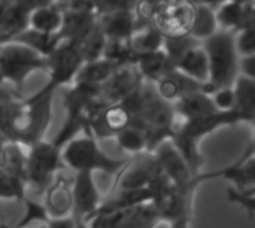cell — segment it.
<instances>
[{
	"instance_id": "cell-1",
	"label": "cell",
	"mask_w": 255,
	"mask_h": 228,
	"mask_svg": "<svg viewBox=\"0 0 255 228\" xmlns=\"http://www.w3.org/2000/svg\"><path fill=\"white\" fill-rule=\"evenodd\" d=\"M235 124H241V119L233 111L215 112L212 115L194 119H184L181 124L175 122L170 142L187 163L190 172L193 175H199L205 164V158L199 149L202 139L220 127Z\"/></svg>"
},
{
	"instance_id": "cell-2",
	"label": "cell",
	"mask_w": 255,
	"mask_h": 228,
	"mask_svg": "<svg viewBox=\"0 0 255 228\" xmlns=\"http://www.w3.org/2000/svg\"><path fill=\"white\" fill-rule=\"evenodd\" d=\"M208 57L209 78L205 85L206 94L212 96L218 90L232 88L239 76V55L235 48V31L218 30L202 42Z\"/></svg>"
},
{
	"instance_id": "cell-3",
	"label": "cell",
	"mask_w": 255,
	"mask_h": 228,
	"mask_svg": "<svg viewBox=\"0 0 255 228\" xmlns=\"http://www.w3.org/2000/svg\"><path fill=\"white\" fill-rule=\"evenodd\" d=\"M64 166L78 172H100L105 175L121 173L130 158H114L108 155L97 143L94 134L87 130L85 137L72 139L61 148Z\"/></svg>"
},
{
	"instance_id": "cell-4",
	"label": "cell",
	"mask_w": 255,
	"mask_h": 228,
	"mask_svg": "<svg viewBox=\"0 0 255 228\" xmlns=\"http://www.w3.org/2000/svg\"><path fill=\"white\" fill-rule=\"evenodd\" d=\"M25 157V182L37 193H45L54 178L66 167L61 149L45 139L28 146Z\"/></svg>"
},
{
	"instance_id": "cell-5",
	"label": "cell",
	"mask_w": 255,
	"mask_h": 228,
	"mask_svg": "<svg viewBox=\"0 0 255 228\" xmlns=\"http://www.w3.org/2000/svg\"><path fill=\"white\" fill-rule=\"evenodd\" d=\"M36 70H46V57L15 40L0 45V79L19 88Z\"/></svg>"
},
{
	"instance_id": "cell-6",
	"label": "cell",
	"mask_w": 255,
	"mask_h": 228,
	"mask_svg": "<svg viewBox=\"0 0 255 228\" xmlns=\"http://www.w3.org/2000/svg\"><path fill=\"white\" fill-rule=\"evenodd\" d=\"M196 4L191 0H164L155 7L151 24L164 39L188 36Z\"/></svg>"
},
{
	"instance_id": "cell-7",
	"label": "cell",
	"mask_w": 255,
	"mask_h": 228,
	"mask_svg": "<svg viewBox=\"0 0 255 228\" xmlns=\"http://www.w3.org/2000/svg\"><path fill=\"white\" fill-rule=\"evenodd\" d=\"M79 45L81 43L75 40H61L46 57V72L49 73V82L42 88V91L54 93L60 85L75 79L78 70L84 64Z\"/></svg>"
},
{
	"instance_id": "cell-8",
	"label": "cell",
	"mask_w": 255,
	"mask_h": 228,
	"mask_svg": "<svg viewBox=\"0 0 255 228\" xmlns=\"http://www.w3.org/2000/svg\"><path fill=\"white\" fill-rule=\"evenodd\" d=\"M160 223L155 203L148 202L109 215L97 217L87 228H155Z\"/></svg>"
},
{
	"instance_id": "cell-9",
	"label": "cell",
	"mask_w": 255,
	"mask_h": 228,
	"mask_svg": "<svg viewBox=\"0 0 255 228\" xmlns=\"http://www.w3.org/2000/svg\"><path fill=\"white\" fill-rule=\"evenodd\" d=\"M72 197H73V209L72 218L76 224L88 227L91 218L97 212L102 197L100 191L94 181V173L90 172H78L72 185Z\"/></svg>"
},
{
	"instance_id": "cell-10",
	"label": "cell",
	"mask_w": 255,
	"mask_h": 228,
	"mask_svg": "<svg viewBox=\"0 0 255 228\" xmlns=\"http://www.w3.org/2000/svg\"><path fill=\"white\" fill-rule=\"evenodd\" d=\"M194 196V193H181L172 187L164 197L154 202L160 221L169 224L170 228H191Z\"/></svg>"
},
{
	"instance_id": "cell-11",
	"label": "cell",
	"mask_w": 255,
	"mask_h": 228,
	"mask_svg": "<svg viewBox=\"0 0 255 228\" xmlns=\"http://www.w3.org/2000/svg\"><path fill=\"white\" fill-rule=\"evenodd\" d=\"M143 82L136 64H123L114 75L100 85V99L106 105L121 103L130 94H133Z\"/></svg>"
},
{
	"instance_id": "cell-12",
	"label": "cell",
	"mask_w": 255,
	"mask_h": 228,
	"mask_svg": "<svg viewBox=\"0 0 255 228\" xmlns=\"http://www.w3.org/2000/svg\"><path fill=\"white\" fill-rule=\"evenodd\" d=\"M161 167L152 152L137 154L136 158H130L128 164L123 169L118 185L120 190H142L161 173Z\"/></svg>"
},
{
	"instance_id": "cell-13",
	"label": "cell",
	"mask_w": 255,
	"mask_h": 228,
	"mask_svg": "<svg viewBox=\"0 0 255 228\" xmlns=\"http://www.w3.org/2000/svg\"><path fill=\"white\" fill-rule=\"evenodd\" d=\"M43 208L51 220H61L72 217L73 197L70 182L60 173L54 178L52 184L45 191Z\"/></svg>"
},
{
	"instance_id": "cell-14",
	"label": "cell",
	"mask_w": 255,
	"mask_h": 228,
	"mask_svg": "<svg viewBox=\"0 0 255 228\" xmlns=\"http://www.w3.org/2000/svg\"><path fill=\"white\" fill-rule=\"evenodd\" d=\"M130 114L121 103L108 105L91 122L90 131L94 137H115L121 130L130 125Z\"/></svg>"
},
{
	"instance_id": "cell-15",
	"label": "cell",
	"mask_w": 255,
	"mask_h": 228,
	"mask_svg": "<svg viewBox=\"0 0 255 228\" xmlns=\"http://www.w3.org/2000/svg\"><path fill=\"white\" fill-rule=\"evenodd\" d=\"M30 10L19 0H6L0 16V45L13 40L28 28Z\"/></svg>"
},
{
	"instance_id": "cell-16",
	"label": "cell",
	"mask_w": 255,
	"mask_h": 228,
	"mask_svg": "<svg viewBox=\"0 0 255 228\" xmlns=\"http://www.w3.org/2000/svg\"><path fill=\"white\" fill-rule=\"evenodd\" d=\"M254 142L250 143L248 149L242 157H239L233 164L224 167V179H229L235 184L238 190H251L255 188V158Z\"/></svg>"
},
{
	"instance_id": "cell-17",
	"label": "cell",
	"mask_w": 255,
	"mask_h": 228,
	"mask_svg": "<svg viewBox=\"0 0 255 228\" xmlns=\"http://www.w3.org/2000/svg\"><path fill=\"white\" fill-rule=\"evenodd\" d=\"M173 106V112L178 116H182L184 119H194V118H202L212 115L215 112H220L214 102L212 97L203 91H194L188 93L176 100Z\"/></svg>"
},
{
	"instance_id": "cell-18",
	"label": "cell",
	"mask_w": 255,
	"mask_h": 228,
	"mask_svg": "<svg viewBox=\"0 0 255 228\" xmlns=\"http://www.w3.org/2000/svg\"><path fill=\"white\" fill-rule=\"evenodd\" d=\"M232 88L235 94V105L232 111L238 115L241 122L254 124L255 81L239 75Z\"/></svg>"
},
{
	"instance_id": "cell-19",
	"label": "cell",
	"mask_w": 255,
	"mask_h": 228,
	"mask_svg": "<svg viewBox=\"0 0 255 228\" xmlns=\"http://www.w3.org/2000/svg\"><path fill=\"white\" fill-rule=\"evenodd\" d=\"M175 69L188 76L190 79L199 84H208L209 78V67H208V57L202 46V42L193 48H190L176 63Z\"/></svg>"
},
{
	"instance_id": "cell-20",
	"label": "cell",
	"mask_w": 255,
	"mask_h": 228,
	"mask_svg": "<svg viewBox=\"0 0 255 228\" xmlns=\"http://www.w3.org/2000/svg\"><path fill=\"white\" fill-rule=\"evenodd\" d=\"M99 27L106 36V40L127 42L134 28V18L131 12L126 9H115L103 16V19L99 22Z\"/></svg>"
},
{
	"instance_id": "cell-21",
	"label": "cell",
	"mask_w": 255,
	"mask_h": 228,
	"mask_svg": "<svg viewBox=\"0 0 255 228\" xmlns=\"http://www.w3.org/2000/svg\"><path fill=\"white\" fill-rule=\"evenodd\" d=\"M164 37L158 33V30L152 24H143V25H134L127 45L131 51V54L136 55H143V54H151L155 51H160L163 46Z\"/></svg>"
},
{
	"instance_id": "cell-22",
	"label": "cell",
	"mask_w": 255,
	"mask_h": 228,
	"mask_svg": "<svg viewBox=\"0 0 255 228\" xmlns=\"http://www.w3.org/2000/svg\"><path fill=\"white\" fill-rule=\"evenodd\" d=\"M134 64L137 70L140 72L142 78H148L149 82H157L163 76H166L169 72L175 70L173 63L161 49L151 52V54L136 55Z\"/></svg>"
},
{
	"instance_id": "cell-23",
	"label": "cell",
	"mask_w": 255,
	"mask_h": 228,
	"mask_svg": "<svg viewBox=\"0 0 255 228\" xmlns=\"http://www.w3.org/2000/svg\"><path fill=\"white\" fill-rule=\"evenodd\" d=\"M123 64L109 60V58H99L94 61H88L84 63L81 66V69L78 70L76 76H75V84H88V85H102L105 84L112 75L114 72Z\"/></svg>"
},
{
	"instance_id": "cell-24",
	"label": "cell",
	"mask_w": 255,
	"mask_h": 228,
	"mask_svg": "<svg viewBox=\"0 0 255 228\" xmlns=\"http://www.w3.org/2000/svg\"><path fill=\"white\" fill-rule=\"evenodd\" d=\"M61 21L63 12L55 4H49L30 12L28 28L43 34H58Z\"/></svg>"
},
{
	"instance_id": "cell-25",
	"label": "cell",
	"mask_w": 255,
	"mask_h": 228,
	"mask_svg": "<svg viewBox=\"0 0 255 228\" xmlns=\"http://www.w3.org/2000/svg\"><path fill=\"white\" fill-rule=\"evenodd\" d=\"M218 30L220 28H218L215 12L209 6H206V4L196 6L194 21H193V25H191L190 36H193L194 39L203 42L208 37H211L212 34H215Z\"/></svg>"
},
{
	"instance_id": "cell-26",
	"label": "cell",
	"mask_w": 255,
	"mask_h": 228,
	"mask_svg": "<svg viewBox=\"0 0 255 228\" xmlns=\"http://www.w3.org/2000/svg\"><path fill=\"white\" fill-rule=\"evenodd\" d=\"M13 40L30 46L31 49H34L36 52H39L43 57H48L57 48V45L61 42L58 34H43V33L34 31L31 28H27L25 31H22Z\"/></svg>"
},
{
	"instance_id": "cell-27",
	"label": "cell",
	"mask_w": 255,
	"mask_h": 228,
	"mask_svg": "<svg viewBox=\"0 0 255 228\" xmlns=\"http://www.w3.org/2000/svg\"><path fill=\"white\" fill-rule=\"evenodd\" d=\"M79 46H81V55L84 63L94 61L103 57L105 46H106V36L100 30L99 24H96V27L85 36V39L81 42Z\"/></svg>"
},
{
	"instance_id": "cell-28",
	"label": "cell",
	"mask_w": 255,
	"mask_h": 228,
	"mask_svg": "<svg viewBox=\"0 0 255 228\" xmlns=\"http://www.w3.org/2000/svg\"><path fill=\"white\" fill-rule=\"evenodd\" d=\"M25 188L27 184L22 178L6 169H0V199L22 202L25 199Z\"/></svg>"
},
{
	"instance_id": "cell-29",
	"label": "cell",
	"mask_w": 255,
	"mask_h": 228,
	"mask_svg": "<svg viewBox=\"0 0 255 228\" xmlns=\"http://www.w3.org/2000/svg\"><path fill=\"white\" fill-rule=\"evenodd\" d=\"M115 139H117L120 148L127 152H131V154L146 152V136H145V131H142L139 128L128 125L127 128L121 130L115 136Z\"/></svg>"
},
{
	"instance_id": "cell-30",
	"label": "cell",
	"mask_w": 255,
	"mask_h": 228,
	"mask_svg": "<svg viewBox=\"0 0 255 228\" xmlns=\"http://www.w3.org/2000/svg\"><path fill=\"white\" fill-rule=\"evenodd\" d=\"M22 202H24V205H25V212H24L22 218H21L16 224H13L12 227L25 228L28 224H31V223H42V224H45V223L49 220V217H48V214H46L43 205L36 203V202H33V200H28L27 197H25Z\"/></svg>"
},
{
	"instance_id": "cell-31",
	"label": "cell",
	"mask_w": 255,
	"mask_h": 228,
	"mask_svg": "<svg viewBox=\"0 0 255 228\" xmlns=\"http://www.w3.org/2000/svg\"><path fill=\"white\" fill-rule=\"evenodd\" d=\"M235 48L239 58L255 55V30L253 24L235 31Z\"/></svg>"
},
{
	"instance_id": "cell-32",
	"label": "cell",
	"mask_w": 255,
	"mask_h": 228,
	"mask_svg": "<svg viewBox=\"0 0 255 228\" xmlns=\"http://www.w3.org/2000/svg\"><path fill=\"white\" fill-rule=\"evenodd\" d=\"M254 194L255 190H238V188H229L227 196L232 203H238L241 208H244L250 218H254Z\"/></svg>"
},
{
	"instance_id": "cell-33",
	"label": "cell",
	"mask_w": 255,
	"mask_h": 228,
	"mask_svg": "<svg viewBox=\"0 0 255 228\" xmlns=\"http://www.w3.org/2000/svg\"><path fill=\"white\" fill-rule=\"evenodd\" d=\"M211 97H212V102H214L215 108H217L220 112H229V111L233 109V105H235L233 88L218 90V91H215Z\"/></svg>"
},
{
	"instance_id": "cell-34",
	"label": "cell",
	"mask_w": 255,
	"mask_h": 228,
	"mask_svg": "<svg viewBox=\"0 0 255 228\" xmlns=\"http://www.w3.org/2000/svg\"><path fill=\"white\" fill-rule=\"evenodd\" d=\"M239 72H241V76L255 81V55L239 58Z\"/></svg>"
},
{
	"instance_id": "cell-35",
	"label": "cell",
	"mask_w": 255,
	"mask_h": 228,
	"mask_svg": "<svg viewBox=\"0 0 255 228\" xmlns=\"http://www.w3.org/2000/svg\"><path fill=\"white\" fill-rule=\"evenodd\" d=\"M46 228H87L84 226H79L75 223V220L72 217L69 218H61V220H48L45 224H43Z\"/></svg>"
},
{
	"instance_id": "cell-36",
	"label": "cell",
	"mask_w": 255,
	"mask_h": 228,
	"mask_svg": "<svg viewBox=\"0 0 255 228\" xmlns=\"http://www.w3.org/2000/svg\"><path fill=\"white\" fill-rule=\"evenodd\" d=\"M19 1L31 12L34 9H39V7H45V6L52 4L54 0H19Z\"/></svg>"
},
{
	"instance_id": "cell-37",
	"label": "cell",
	"mask_w": 255,
	"mask_h": 228,
	"mask_svg": "<svg viewBox=\"0 0 255 228\" xmlns=\"http://www.w3.org/2000/svg\"><path fill=\"white\" fill-rule=\"evenodd\" d=\"M6 145H7V140L0 133V169H3L6 164Z\"/></svg>"
},
{
	"instance_id": "cell-38",
	"label": "cell",
	"mask_w": 255,
	"mask_h": 228,
	"mask_svg": "<svg viewBox=\"0 0 255 228\" xmlns=\"http://www.w3.org/2000/svg\"><path fill=\"white\" fill-rule=\"evenodd\" d=\"M145 1H146V3H149V4H151V6H152L154 9H155V7H157L158 4H161V3H163L164 0H145Z\"/></svg>"
},
{
	"instance_id": "cell-39",
	"label": "cell",
	"mask_w": 255,
	"mask_h": 228,
	"mask_svg": "<svg viewBox=\"0 0 255 228\" xmlns=\"http://www.w3.org/2000/svg\"><path fill=\"white\" fill-rule=\"evenodd\" d=\"M0 228H13V227H12V226H6V224H4V226H0ZM36 228H46V227L42 224V226H39V227H36Z\"/></svg>"
},
{
	"instance_id": "cell-40",
	"label": "cell",
	"mask_w": 255,
	"mask_h": 228,
	"mask_svg": "<svg viewBox=\"0 0 255 228\" xmlns=\"http://www.w3.org/2000/svg\"><path fill=\"white\" fill-rule=\"evenodd\" d=\"M0 226H1V224H0Z\"/></svg>"
}]
</instances>
